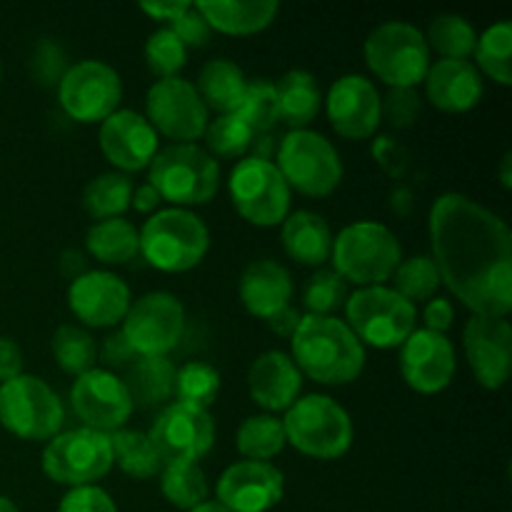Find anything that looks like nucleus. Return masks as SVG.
<instances>
[{
	"label": "nucleus",
	"mask_w": 512,
	"mask_h": 512,
	"mask_svg": "<svg viewBox=\"0 0 512 512\" xmlns=\"http://www.w3.org/2000/svg\"><path fill=\"white\" fill-rule=\"evenodd\" d=\"M23 375V353L10 338H0V385Z\"/></svg>",
	"instance_id": "52"
},
{
	"label": "nucleus",
	"mask_w": 512,
	"mask_h": 512,
	"mask_svg": "<svg viewBox=\"0 0 512 512\" xmlns=\"http://www.w3.org/2000/svg\"><path fill=\"white\" fill-rule=\"evenodd\" d=\"M58 512H118V508L103 488L83 485V488H70L65 493Z\"/></svg>",
	"instance_id": "48"
},
{
	"label": "nucleus",
	"mask_w": 512,
	"mask_h": 512,
	"mask_svg": "<svg viewBox=\"0 0 512 512\" xmlns=\"http://www.w3.org/2000/svg\"><path fill=\"white\" fill-rule=\"evenodd\" d=\"M130 288L108 270H88L68 288V305L88 328H113L123 323L130 308Z\"/></svg>",
	"instance_id": "22"
},
{
	"label": "nucleus",
	"mask_w": 512,
	"mask_h": 512,
	"mask_svg": "<svg viewBox=\"0 0 512 512\" xmlns=\"http://www.w3.org/2000/svg\"><path fill=\"white\" fill-rule=\"evenodd\" d=\"M0 512H18V508L13 505V500H8L0 495Z\"/></svg>",
	"instance_id": "60"
},
{
	"label": "nucleus",
	"mask_w": 512,
	"mask_h": 512,
	"mask_svg": "<svg viewBox=\"0 0 512 512\" xmlns=\"http://www.w3.org/2000/svg\"><path fill=\"white\" fill-rule=\"evenodd\" d=\"M245 88H248V80H245L243 70L233 60L225 58H215L205 63L198 75V85H195L205 108L215 110L220 115L238 113Z\"/></svg>",
	"instance_id": "29"
},
{
	"label": "nucleus",
	"mask_w": 512,
	"mask_h": 512,
	"mask_svg": "<svg viewBox=\"0 0 512 512\" xmlns=\"http://www.w3.org/2000/svg\"><path fill=\"white\" fill-rule=\"evenodd\" d=\"M220 373L208 363H188L175 373V395L178 403L190 408L208 410L218 400Z\"/></svg>",
	"instance_id": "40"
},
{
	"label": "nucleus",
	"mask_w": 512,
	"mask_h": 512,
	"mask_svg": "<svg viewBox=\"0 0 512 512\" xmlns=\"http://www.w3.org/2000/svg\"><path fill=\"white\" fill-rule=\"evenodd\" d=\"M425 95L443 113H468L483 98V78L470 60H438L425 73Z\"/></svg>",
	"instance_id": "25"
},
{
	"label": "nucleus",
	"mask_w": 512,
	"mask_h": 512,
	"mask_svg": "<svg viewBox=\"0 0 512 512\" xmlns=\"http://www.w3.org/2000/svg\"><path fill=\"white\" fill-rule=\"evenodd\" d=\"M333 270L345 283L373 288L393 278L403 260V248L393 230L373 220H360L333 238Z\"/></svg>",
	"instance_id": "3"
},
{
	"label": "nucleus",
	"mask_w": 512,
	"mask_h": 512,
	"mask_svg": "<svg viewBox=\"0 0 512 512\" xmlns=\"http://www.w3.org/2000/svg\"><path fill=\"white\" fill-rule=\"evenodd\" d=\"M300 388H303V373L293 363V358L280 350H268L250 365V398L263 410H270V413L290 410L298 400Z\"/></svg>",
	"instance_id": "24"
},
{
	"label": "nucleus",
	"mask_w": 512,
	"mask_h": 512,
	"mask_svg": "<svg viewBox=\"0 0 512 512\" xmlns=\"http://www.w3.org/2000/svg\"><path fill=\"white\" fill-rule=\"evenodd\" d=\"M58 100L78 123H103L123 100L120 75L103 60H80L70 65L58 83Z\"/></svg>",
	"instance_id": "14"
},
{
	"label": "nucleus",
	"mask_w": 512,
	"mask_h": 512,
	"mask_svg": "<svg viewBox=\"0 0 512 512\" xmlns=\"http://www.w3.org/2000/svg\"><path fill=\"white\" fill-rule=\"evenodd\" d=\"M30 70L38 78V83L43 85H58L63 80V75L68 73V65H65V53L55 40H43V43L35 48L33 60H30Z\"/></svg>",
	"instance_id": "47"
},
{
	"label": "nucleus",
	"mask_w": 512,
	"mask_h": 512,
	"mask_svg": "<svg viewBox=\"0 0 512 512\" xmlns=\"http://www.w3.org/2000/svg\"><path fill=\"white\" fill-rule=\"evenodd\" d=\"M278 95V115L283 123L293 125L295 130H305V125L320 113L323 95H320L315 75L305 70H290L275 83Z\"/></svg>",
	"instance_id": "31"
},
{
	"label": "nucleus",
	"mask_w": 512,
	"mask_h": 512,
	"mask_svg": "<svg viewBox=\"0 0 512 512\" xmlns=\"http://www.w3.org/2000/svg\"><path fill=\"white\" fill-rule=\"evenodd\" d=\"M395 293L403 295L408 303L415 305V300H430L435 290L440 288V275L435 268L433 258L428 255H415V258L400 260V265L393 273Z\"/></svg>",
	"instance_id": "42"
},
{
	"label": "nucleus",
	"mask_w": 512,
	"mask_h": 512,
	"mask_svg": "<svg viewBox=\"0 0 512 512\" xmlns=\"http://www.w3.org/2000/svg\"><path fill=\"white\" fill-rule=\"evenodd\" d=\"M50 348H53L55 363L60 365V370L75 375V378L93 370L95 360H98V345H95L93 335L78 325H60L53 333Z\"/></svg>",
	"instance_id": "38"
},
{
	"label": "nucleus",
	"mask_w": 512,
	"mask_h": 512,
	"mask_svg": "<svg viewBox=\"0 0 512 512\" xmlns=\"http://www.w3.org/2000/svg\"><path fill=\"white\" fill-rule=\"evenodd\" d=\"M375 158H378V163L383 165L385 170H388L390 175H395V178H400V175L405 173V165H408V158H405V150L400 148L398 143H393L390 138H380L378 143H375Z\"/></svg>",
	"instance_id": "51"
},
{
	"label": "nucleus",
	"mask_w": 512,
	"mask_h": 512,
	"mask_svg": "<svg viewBox=\"0 0 512 512\" xmlns=\"http://www.w3.org/2000/svg\"><path fill=\"white\" fill-rule=\"evenodd\" d=\"M430 245L440 285L480 318L512 310V233L500 215L460 193L430 210Z\"/></svg>",
	"instance_id": "1"
},
{
	"label": "nucleus",
	"mask_w": 512,
	"mask_h": 512,
	"mask_svg": "<svg viewBox=\"0 0 512 512\" xmlns=\"http://www.w3.org/2000/svg\"><path fill=\"white\" fill-rule=\"evenodd\" d=\"M148 438L165 463H198L213 448L215 423L208 410L173 403L158 415Z\"/></svg>",
	"instance_id": "17"
},
{
	"label": "nucleus",
	"mask_w": 512,
	"mask_h": 512,
	"mask_svg": "<svg viewBox=\"0 0 512 512\" xmlns=\"http://www.w3.org/2000/svg\"><path fill=\"white\" fill-rule=\"evenodd\" d=\"M148 123L155 133L178 143H195L208 128V108L193 83L183 78L158 80L145 98Z\"/></svg>",
	"instance_id": "15"
},
{
	"label": "nucleus",
	"mask_w": 512,
	"mask_h": 512,
	"mask_svg": "<svg viewBox=\"0 0 512 512\" xmlns=\"http://www.w3.org/2000/svg\"><path fill=\"white\" fill-rule=\"evenodd\" d=\"M238 115L255 130V133H268V130L280 120L275 85L268 83V80H253V83H248L243 103H240L238 108Z\"/></svg>",
	"instance_id": "43"
},
{
	"label": "nucleus",
	"mask_w": 512,
	"mask_h": 512,
	"mask_svg": "<svg viewBox=\"0 0 512 512\" xmlns=\"http://www.w3.org/2000/svg\"><path fill=\"white\" fill-rule=\"evenodd\" d=\"M285 428L283 420L273 418V415H253L240 423L238 435H235V445L238 453L245 460H255V463H268L275 455L283 453L285 448Z\"/></svg>",
	"instance_id": "34"
},
{
	"label": "nucleus",
	"mask_w": 512,
	"mask_h": 512,
	"mask_svg": "<svg viewBox=\"0 0 512 512\" xmlns=\"http://www.w3.org/2000/svg\"><path fill=\"white\" fill-rule=\"evenodd\" d=\"M230 198L243 220L258 228H273L290 215V188L273 160L243 158L228 180Z\"/></svg>",
	"instance_id": "12"
},
{
	"label": "nucleus",
	"mask_w": 512,
	"mask_h": 512,
	"mask_svg": "<svg viewBox=\"0 0 512 512\" xmlns=\"http://www.w3.org/2000/svg\"><path fill=\"white\" fill-rule=\"evenodd\" d=\"M463 345L475 380L485 390H500L508 383L512 368V330L508 320L473 315L465 325Z\"/></svg>",
	"instance_id": "19"
},
{
	"label": "nucleus",
	"mask_w": 512,
	"mask_h": 512,
	"mask_svg": "<svg viewBox=\"0 0 512 512\" xmlns=\"http://www.w3.org/2000/svg\"><path fill=\"white\" fill-rule=\"evenodd\" d=\"M500 180H503V188H510V153L503 158L500 165Z\"/></svg>",
	"instance_id": "58"
},
{
	"label": "nucleus",
	"mask_w": 512,
	"mask_h": 512,
	"mask_svg": "<svg viewBox=\"0 0 512 512\" xmlns=\"http://www.w3.org/2000/svg\"><path fill=\"white\" fill-rule=\"evenodd\" d=\"M345 325L373 348H400L418 323L415 305L385 285L360 288L345 300Z\"/></svg>",
	"instance_id": "7"
},
{
	"label": "nucleus",
	"mask_w": 512,
	"mask_h": 512,
	"mask_svg": "<svg viewBox=\"0 0 512 512\" xmlns=\"http://www.w3.org/2000/svg\"><path fill=\"white\" fill-rule=\"evenodd\" d=\"M380 95L375 85L363 75H343L333 83L325 98L328 120L340 138L368 140L378 130Z\"/></svg>",
	"instance_id": "21"
},
{
	"label": "nucleus",
	"mask_w": 512,
	"mask_h": 512,
	"mask_svg": "<svg viewBox=\"0 0 512 512\" xmlns=\"http://www.w3.org/2000/svg\"><path fill=\"white\" fill-rule=\"evenodd\" d=\"M160 203H163V200H160L158 190H155L150 183H145V185H140V188H135L133 190V198H130V205H133V208L138 210V213H153V210L158 208Z\"/></svg>",
	"instance_id": "56"
},
{
	"label": "nucleus",
	"mask_w": 512,
	"mask_h": 512,
	"mask_svg": "<svg viewBox=\"0 0 512 512\" xmlns=\"http://www.w3.org/2000/svg\"><path fill=\"white\" fill-rule=\"evenodd\" d=\"M148 183L158 190L160 200L173 203V208L205 205L218 193V160L195 143H173L158 150L150 163Z\"/></svg>",
	"instance_id": "5"
},
{
	"label": "nucleus",
	"mask_w": 512,
	"mask_h": 512,
	"mask_svg": "<svg viewBox=\"0 0 512 512\" xmlns=\"http://www.w3.org/2000/svg\"><path fill=\"white\" fill-rule=\"evenodd\" d=\"M65 420L63 403L45 380L18 375L0 385V425L23 440H50Z\"/></svg>",
	"instance_id": "10"
},
{
	"label": "nucleus",
	"mask_w": 512,
	"mask_h": 512,
	"mask_svg": "<svg viewBox=\"0 0 512 512\" xmlns=\"http://www.w3.org/2000/svg\"><path fill=\"white\" fill-rule=\"evenodd\" d=\"M455 310L450 305L448 298H435L425 305V330H433V333H443L453 325Z\"/></svg>",
	"instance_id": "53"
},
{
	"label": "nucleus",
	"mask_w": 512,
	"mask_h": 512,
	"mask_svg": "<svg viewBox=\"0 0 512 512\" xmlns=\"http://www.w3.org/2000/svg\"><path fill=\"white\" fill-rule=\"evenodd\" d=\"M283 248L300 265H323L333 253V230L323 215L295 210L283 220Z\"/></svg>",
	"instance_id": "28"
},
{
	"label": "nucleus",
	"mask_w": 512,
	"mask_h": 512,
	"mask_svg": "<svg viewBox=\"0 0 512 512\" xmlns=\"http://www.w3.org/2000/svg\"><path fill=\"white\" fill-rule=\"evenodd\" d=\"M193 8V3H185V0H165V3H140V10L145 15H150L153 20H160V23L173 25L180 15H185Z\"/></svg>",
	"instance_id": "54"
},
{
	"label": "nucleus",
	"mask_w": 512,
	"mask_h": 512,
	"mask_svg": "<svg viewBox=\"0 0 512 512\" xmlns=\"http://www.w3.org/2000/svg\"><path fill=\"white\" fill-rule=\"evenodd\" d=\"M70 405L78 420H83V428L105 435L123 430L133 413V400L123 378L105 368H93L75 378L70 388Z\"/></svg>",
	"instance_id": "16"
},
{
	"label": "nucleus",
	"mask_w": 512,
	"mask_h": 512,
	"mask_svg": "<svg viewBox=\"0 0 512 512\" xmlns=\"http://www.w3.org/2000/svg\"><path fill=\"white\" fill-rule=\"evenodd\" d=\"M300 320H303V315L288 305V308H283L280 313H275L273 318L268 320V325L273 328L275 335H280V338H293L295 330H298V325H300Z\"/></svg>",
	"instance_id": "55"
},
{
	"label": "nucleus",
	"mask_w": 512,
	"mask_h": 512,
	"mask_svg": "<svg viewBox=\"0 0 512 512\" xmlns=\"http://www.w3.org/2000/svg\"><path fill=\"white\" fill-rule=\"evenodd\" d=\"M290 343L300 373L320 385H348L365 368L363 343L333 315H305Z\"/></svg>",
	"instance_id": "2"
},
{
	"label": "nucleus",
	"mask_w": 512,
	"mask_h": 512,
	"mask_svg": "<svg viewBox=\"0 0 512 512\" xmlns=\"http://www.w3.org/2000/svg\"><path fill=\"white\" fill-rule=\"evenodd\" d=\"M215 493L228 512H268L283 500L285 478L273 463L240 460L220 475Z\"/></svg>",
	"instance_id": "20"
},
{
	"label": "nucleus",
	"mask_w": 512,
	"mask_h": 512,
	"mask_svg": "<svg viewBox=\"0 0 512 512\" xmlns=\"http://www.w3.org/2000/svg\"><path fill=\"white\" fill-rule=\"evenodd\" d=\"M175 365L168 355L158 358H135V363L125 370V388H128L133 405L158 408L175 393Z\"/></svg>",
	"instance_id": "30"
},
{
	"label": "nucleus",
	"mask_w": 512,
	"mask_h": 512,
	"mask_svg": "<svg viewBox=\"0 0 512 512\" xmlns=\"http://www.w3.org/2000/svg\"><path fill=\"white\" fill-rule=\"evenodd\" d=\"M285 440L315 460H338L353 445V420L328 395H305L285 410Z\"/></svg>",
	"instance_id": "4"
},
{
	"label": "nucleus",
	"mask_w": 512,
	"mask_h": 512,
	"mask_svg": "<svg viewBox=\"0 0 512 512\" xmlns=\"http://www.w3.org/2000/svg\"><path fill=\"white\" fill-rule=\"evenodd\" d=\"M60 268H63V273L68 275L70 280H75V278H80L83 273H88V270H85V258L78 253V250H65Z\"/></svg>",
	"instance_id": "57"
},
{
	"label": "nucleus",
	"mask_w": 512,
	"mask_h": 512,
	"mask_svg": "<svg viewBox=\"0 0 512 512\" xmlns=\"http://www.w3.org/2000/svg\"><path fill=\"white\" fill-rule=\"evenodd\" d=\"M190 512H228V510H225L220 503H203V505H198V508H193Z\"/></svg>",
	"instance_id": "59"
},
{
	"label": "nucleus",
	"mask_w": 512,
	"mask_h": 512,
	"mask_svg": "<svg viewBox=\"0 0 512 512\" xmlns=\"http://www.w3.org/2000/svg\"><path fill=\"white\" fill-rule=\"evenodd\" d=\"M140 253L163 273H188L210 248L203 220L183 208L158 210L140 230Z\"/></svg>",
	"instance_id": "6"
},
{
	"label": "nucleus",
	"mask_w": 512,
	"mask_h": 512,
	"mask_svg": "<svg viewBox=\"0 0 512 512\" xmlns=\"http://www.w3.org/2000/svg\"><path fill=\"white\" fill-rule=\"evenodd\" d=\"M420 95L415 88H393L385 100H380V115L388 120L393 128H410L420 118Z\"/></svg>",
	"instance_id": "46"
},
{
	"label": "nucleus",
	"mask_w": 512,
	"mask_h": 512,
	"mask_svg": "<svg viewBox=\"0 0 512 512\" xmlns=\"http://www.w3.org/2000/svg\"><path fill=\"white\" fill-rule=\"evenodd\" d=\"M110 435L90 428H75L58 433L43 450V473L48 480L68 488L95 485L113 468Z\"/></svg>",
	"instance_id": "11"
},
{
	"label": "nucleus",
	"mask_w": 512,
	"mask_h": 512,
	"mask_svg": "<svg viewBox=\"0 0 512 512\" xmlns=\"http://www.w3.org/2000/svg\"><path fill=\"white\" fill-rule=\"evenodd\" d=\"M110 445H113V460L130 478L150 480L163 473L165 460L160 458L148 435L140 430H115L110 433Z\"/></svg>",
	"instance_id": "33"
},
{
	"label": "nucleus",
	"mask_w": 512,
	"mask_h": 512,
	"mask_svg": "<svg viewBox=\"0 0 512 512\" xmlns=\"http://www.w3.org/2000/svg\"><path fill=\"white\" fill-rule=\"evenodd\" d=\"M185 58H188V48L180 43V38L170 28L155 30L145 43V63L160 80L178 78Z\"/></svg>",
	"instance_id": "44"
},
{
	"label": "nucleus",
	"mask_w": 512,
	"mask_h": 512,
	"mask_svg": "<svg viewBox=\"0 0 512 512\" xmlns=\"http://www.w3.org/2000/svg\"><path fill=\"white\" fill-rule=\"evenodd\" d=\"M170 30L178 35L180 43H183L185 48H200V45L208 43V38H210L208 23H205L203 15H200L195 8H190L188 13L180 15Z\"/></svg>",
	"instance_id": "50"
},
{
	"label": "nucleus",
	"mask_w": 512,
	"mask_h": 512,
	"mask_svg": "<svg viewBox=\"0 0 512 512\" xmlns=\"http://www.w3.org/2000/svg\"><path fill=\"white\" fill-rule=\"evenodd\" d=\"M512 25L508 20L495 23L485 30L475 45V58L483 73L493 78L495 83L510 85L512 83Z\"/></svg>",
	"instance_id": "39"
},
{
	"label": "nucleus",
	"mask_w": 512,
	"mask_h": 512,
	"mask_svg": "<svg viewBox=\"0 0 512 512\" xmlns=\"http://www.w3.org/2000/svg\"><path fill=\"white\" fill-rule=\"evenodd\" d=\"M255 130L238 113L220 115L205 128V145L220 158H243L255 140Z\"/></svg>",
	"instance_id": "41"
},
{
	"label": "nucleus",
	"mask_w": 512,
	"mask_h": 512,
	"mask_svg": "<svg viewBox=\"0 0 512 512\" xmlns=\"http://www.w3.org/2000/svg\"><path fill=\"white\" fill-rule=\"evenodd\" d=\"M120 333L138 358L168 355L185 333V308L175 295L148 293L130 303Z\"/></svg>",
	"instance_id": "13"
},
{
	"label": "nucleus",
	"mask_w": 512,
	"mask_h": 512,
	"mask_svg": "<svg viewBox=\"0 0 512 512\" xmlns=\"http://www.w3.org/2000/svg\"><path fill=\"white\" fill-rule=\"evenodd\" d=\"M278 173L285 185L308 198H325L343 180V163L328 138L313 130H293L278 145Z\"/></svg>",
	"instance_id": "9"
},
{
	"label": "nucleus",
	"mask_w": 512,
	"mask_h": 512,
	"mask_svg": "<svg viewBox=\"0 0 512 512\" xmlns=\"http://www.w3.org/2000/svg\"><path fill=\"white\" fill-rule=\"evenodd\" d=\"M455 370L458 360L448 335L420 328L400 345V373L415 393H440L453 383Z\"/></svg>",
	"instance_id": "18"
},
{
	"label": "nucleus",
	"mask_w": 512,
	"mask_h": 512,
	"mask_svg": "<svg viewBox=\"0 0 512 512\" xmlns=\"http://www.w3.org/2000/svg\"><path fill=\"white\" fill-rule=\"evenodd\" d=\"M100 150L115 168L135 173L153 163L158 155V133L148 118L133 110H115L100 125Z\"/></svg>",
	"instance_id": "23"
},
{
	"label": "nucleus",
	"mask_w": 512,
	"mask_h": 512,
	"mask_svg": "<svg viewBox=\"0 0 512 512\" xmlns=\"http://www.w3.org/2000/svg\"><path fill=\"white\" fill-rule=\"evenodd\" d=\"M165 500L180 510H193L208 503V478L198 463H165L160 473Z\"/></svg>",
	"instance_id": "36"
},
{
	"label": "nucleus",
	"mask_w": 512,
	"mask_h": 512,
	"mask_svg": "<svg viewBox=\"0 0 512 512\" xmlns=\"http://www.w3.org/2000/svg\"><path fill=\"white\" fill-rule=\"evenodd\" d=\"M240 300L245 310L260 320H270L275 313L288 308L293 298L290 273L275 260H255L240 275Z\"/></svg>",
	"instance_id": "26"
},
{
	"label": "nucleus",
	"mask_w": 512,
	"mask_h": 512,
	"mask_svg": "<svg viewBox=\"0 0 512 512\" xmlns=\"http://www.w3.org/2000/svg\"><path fill=\"white\" fill-rule=\"evenodd\" d=\"M425 43L440 55V60H468L478 45V33L473 25L455 13H443L430 20Z\"/></svg>",
	"instance_id": "35"
},
{
	"label": "nucleus",
	"mask_w": 512,
	"mask_h": 512,
	"mask_svg": "<svg viewBox=\"0 0 512 512\" xmlns=\"http://www.w3.org/2000/svg\"><path fill=\"white\" fill-rule=\"evenodd\" d=\"M85 248L105 265H125L140 253V235L125 218L98 220L85 235Z\"/></svg>",
	"instance_id": "32"
},
{
	"label": "nucleus",
	"mask_w": 512,
	"mask_h": 512,
	"mask_svg": "<svg viewBox=\"0 0 512 512\" xmlns=\"http://www.w3.org/2000/svg\"><path fill=\"white\" fill-rule=\"evenodd\" d=\"M133 198V183L123 173H103L90 180L83 193V205L95 220L123 218Z\"/></svg>",
	"instance_id": "37"
},
{
	"label": "nucleus",
	"mask_w": 512,
	"mask_h": 512,
	"mask_svg": "<svg viewBox=\"0 0 512 512\" xmlns=\"http://www.w3.org/2000/svg\"><path fill=\"white\" fill-rule=\"evenodd\" d=\"M348 300V283L330 270H318L305 288V308L310 315H333Z\"/></svg>",
	"instance_id": "45"
},
{
	"label": "nucleus",
	"mask_w": 512,
	"mask_h": 512,
	"mask_svg": "<svg viewBox=\"0 0 512 512\" xmlns=\"http://www.w3.org/2000/svg\"><path fill=\"white\" fill-rule=\"evenodd\" d=\"M193 8L203 15L210 30L225 35H255L273 25L280 5L270 0H250V3H220V0H200Z\"/></svg>",
	"instance_id": "27"
},
{
	"label": "nucleus",
	"mask_w": 512,
	"mask_h": 512,
	"mask_svg": "<svg viewBox=\"0 0 512 512\" xmlns=\"http://www.w3.org/2000/svg\"><path fill=\"white\" fill-rule=\"evenodd\" d=\"M135 350L130 348V343L125 340V335L120 333V330H113V333L108 335V338H103V345H100V360H103L105 370H120L125 368L128 370L130 365L135 363Z\"/></svg>",
	"instance_id": "49"
},
{
	"label": "nucleus",
	"mask_w": 512,
	"mask_h": 512,
	"mask_svg": "<svg viewBox=\"0 0 512 512\" xmlns=\"http://www.w3.org/2000/svg\"><path fill=\"white\" fill-rule=\"evenodd\" d=\"M365 63L390 88H415L430 68V48L418 28L390 20L365 40Z\"/></svg>",
	"instance_id": "8"
}]
</instances>
